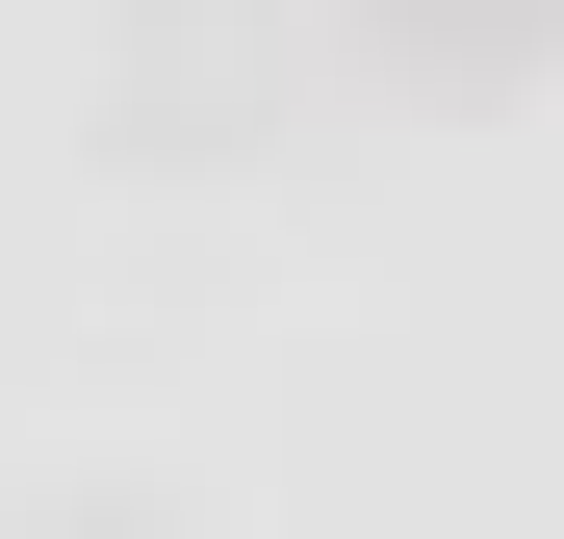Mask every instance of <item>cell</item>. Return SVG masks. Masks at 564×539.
Instances as JSON below:
<instances>
[{
    "mask_svg": "<svg viewBox=\"0 0 564 539\" xmlns=\"http://www.w3.org/2000/svg\"><path fill=\"white\" fill-rule=\"evenodd\" d=\"M359 26H308V0H104V129L129 154H257V129H308V77Z\"/></svg>",
    "mask_w": 564,
    "mask_h": 539,
    "instance_id": "cell-1",
    "label": "cell"
},
{
    "mask_svg": "<svg viewBox=\"0 0 564 539\" xmlns=\"http://www.w3.org/2000/svg\"><path fill=\"white\" fill-rule=\"evenodd\" d=\"M26 539H180V514H129V488H104V514H26Z\"/></svg>",
    "mask_w": 564,
    "mask_h": 539,
    "instance_id": "cell-3",
    "label": "cell"
},
{
    "mask_svg": "<svg viewBox=\"0 0 564 539\" xmlns=\"http://www.w3.org/2000/svg\"><path fill=\"white\" fill-rule=\"evenodd\" d=\"M359 77H411V104H513V77H564V0H334Z\"/></svg>",
    "mask_w": 564,
    "mask_h": 539,
    "instance_id": "cell-2",
    "label": "cell"
}]
</instances>
